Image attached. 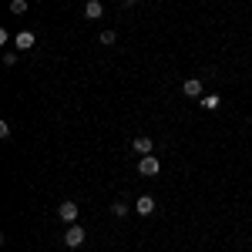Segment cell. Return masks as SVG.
<instances>
[{
  "instance_id": "obj_6",
  "label": "cell",
  "mask_w": 252,
  "mask_h": 252,
  "mask_svg": "<svg viewBox=\"0 0 252 252\" xmlns=\"http://www.w3.org/2000/svg\"><path fill=\"white\" fill-rule=\"evenodd\" d=\"M135 212L138 215H152L155 212V198H152V195H141V198L135 202Z\"/></svg>"
},
{
  "instance_id": "obj_8",
  "label": "cell",
  "mask_w": 252,
  "mask_h": 252,
  "mask_svg": "<svg viewBox=\"0 0 252 252\" xmlns=\"http://www.w3.org/2000/svg\"><path fill=\"white\" fill-rule=\"evenodd\" d=\"M14 44H17L20 51H31V47H34V34H31V31H20L17 37H14Z\"/></svg>"
},
{
  "instance_id": "obj_1",
  "label": "cell",
  "mask_w": 252,
  "mask_h": 252,
  "mask_svg": "<svg viewBox=\"0 0 252 252\" xmlns=\"http://www.w3.org/2000/svg\"><path fill=\"white\" fill-rule=\"evenodd\" d=\"M138 172L145 175V178H155V175L161 172V161H158L155 155H141V161H138Z\"/></svg>"
},
{
  "instance_id": "obj_3",
  "label": "cell",
  "mask_w": 252,
  "mask_h": 252,
  "mask_svg": "<svg viewBox=\"0 0 252 252\" xmlns=\"http://www.w3.org/2000/svg\"><path fill=\"white\" fill-rule=\"evenodd\" d=\"M78 205H74V202H71V198H67V202H61L58 205V215L61 219H64V222H67V225H74V222H78Z\"/></svg>"
},
{
  "instance_id": "obj_9",
  "label": "cell",
  "mask_w": 252,
  "mask_h": 252,
  "mask_svg": "<svg viewBox=\"0 0 252 252\" xmlns=\"http://www.w3.org/2000/svg\"><path fill=\"white\" fill-rule=\"evenodd\" d=\"M198 104H202L205 111H215V108L222 104V97H219V94H202V97H198Z\"/></svg>"
},
{
  "instance_id": "obj_2",
  "label": "cell",
  "mask_w": 252,
  "mask_h": 252,
  "mask_svg": "<svg viewBox=\"0 0 252 252\" xmlns=\"http://www.w3.org/2000/svg\"><path fill=\"white\" fill-rule=\"evenodd\" d=\"M84 229H81L78 222H74V225H67V232H64V246H71V249H78L81 242H84Z\"/></svg>"
},
{
  "instance_id": "obj_5",
  "label": "cell",
  "mask_w": 252,
  "mask_h": 252,
  "mask_svg": "<svg viewBox=\"0 0 252 252\" xmlns=\"http://www.w3.org/2000/svg\"><path fill=\"white\" fill-rule=\"evenodd\" d=\"M131 148H135L138 155H152V152H155V141H152L148 135H138L135 141H131Z\"/></svg>"
},
{
  "instance_id": "obj_14",
  "label": "cell",
  "mask_w": 252,
  "mask_h": 252,
  "mask_svg": "<svg viewBox=\"0 0 252 252\" xmlns=\"http://www.w3.org/2000/svg\"><path fill=\"white\" fill-rule=\"evenodd\" d=\"M121 3H138V0H121Z\"/></svg>"
},
{
  "instance_id": "obj_11",
  "label": "cell",
  "mask_w": 252,
  "mask_h": 252,
  "mask_svg": "<svg viewBox=\"0 0 252 252\" xmlns=\"http://www.w3.org/2000/svg\"><path fill=\"white\" fill-rule=\"evenodd\" d=\"M111 215H115V219H125V215H128V205H125V202H115V205H111Z\"/></svg>"
},
{
  "instance_id": "obj_13",
  "label": "cell",
  "mask_w": 252,
  "mask_h": 252,
  "mask_svg": "<svg viewBox=\"0 0 252 252\" xmlns=\"http://www.w3.org/2000/svg\"><path fill=\"white\" fill-rule=\"evenodd\" d=\"M3 64H7V67H14V64H17V54H14V51H7V54H3Z\"/></svg>"
},
{
  "instance_id": "obj_10",
  "label": "cell",
  "mask_w": 252,
  "mask_h": 252,
  "mask_svg": "<svg viewBox=\"0 0 252 252\" xmlns=\"http://www.w3.org/2000/svg\"><path fill=\"white\" fill-rule=\"evenodd\" d=\"M115 31H101V37H97V44H104V47H111V44H115Z\"/></svg>"
},
{
  "instance_id": "obj_12",
  "label": "cell",
  "mask_w": 252,
  "mask_h": 252,
  "mask_svg": "<svg viewBox=\"0 0 252 252\" xmlns=\"http://www.w3.org/2000/svg\"><path fill=\"white\" fill-rule=\"evenodd\" d=\"M10 14H27V0H10Z\"/></svg>"
},
{
  "instance_id": "obj_4",
  "label": "cell",
  "mask_w": 252,
  "mask_h": 252,
  "mask_svg": "<svg viewBox=\"0 0 252 252\" xmlns=\"http://www.w3.org/2000/svg\"><path fill=\"white\" fill-rule=\"evenodd\" d=\"M182 94H185V97H202V94H205V91H202V81H198V78L182 81Z\"/></svg>"
},
{
  "instance_id": "obj_7",
  "label": "cell",
  "mask_w": 252,
  "mask_h": 252,
  "mask_svg": "<svg viewBox=\"0 0 252 252\" xmlns=\"http://www.w3.org/2000/svg\"><path fill=\"white\" fill-rule=\"evenodd\" d=\"M101 14H104V3H101V0H88V3H84V17L88 20H97Z\"/></svg>"
}]
</instances>
